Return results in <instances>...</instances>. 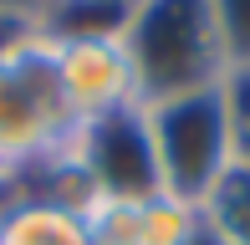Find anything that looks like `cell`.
I'll return each instance as SVG.
<instances>
[{
  "mask_svg": "<svg viewBox=\"0 0 250 245\" xmlns=\"http://www.w3.org/2000/svg\"><path fill=\"white\" fill-rule=\"evenodd\" d=\"M123 51L138 82V107L220 87L230 77V51L209 0H133L123 20Z\"/></svg>",
  "mask_w": 250,
  "mask_h": 245,
  "instance_id": "6da1fadb",
  "label": "cell"
},
{
  "mask_svg": "<svg viewBox=\"0 0 250 245\" xmlns=\"http://www.w3.org/2000/svg\"><path fill=\"white\" fill-rule=\"evenodd\" d=\"M77 118L56 82V51L36 26L0 51V174L21 184L36 163L66 148Z\"/></svg>",
  "mask_w": 250,
  "mask_h": 245,
  "instance_id": "7a4b0ae2",
  "label": "cell"
},
{
  "mask_svg": "<svg viewBox=\"0 0 250 245\" xmlns=\"http://www.w3.org/2000/svg\"><path fill=\"white\" fill-rule=\"evenodd\" d=\"M158 163V189L184 204H204L209 189L235 169V128H230V92L199 87L143 107Z\"/></svg>",
  "mask_w": 250,
  "mask_h": 245,
  "instance_id": "3957f363",
  "label": "cell"
},
{
  "mask_svg": "<svg viewBox=\"0 0 250 245\" xmlns=\"http://www.w3.org/2000/svg\"><path fill=\"white\" fill-rule=\"evenodd\" d=\"M66 153L82 169V179L92 184V199H153V194H164L143 107H123V113L77 122V133L66 138Z\"/></svg>",
  "mask_w": 250,
  "mask_h": 245,
  "instance_id": "277c9868",
  "label": "cell"
},
{
  "mask_svg": "<svg viewBox=\"0 0 250 245\" xmlns=\"http://www.w3.org/2000/svg\"><path fill=\"white\" fill-rule=\"evenodd\" d=\"M56 51V82L77 122H92L123 107H138V82H133L123 36H87V41H51Z\"/></svg>",
  "mask_w": 250,
  "mask_h": 245,
  "instance_id": "5b68a950",
  "label": "cell"
},
{
  "mask_svg": "<svg viewBox=\"0 0 250 245\" xmlns=\"http://www.w3.org/2000/svg\"><path fill=\"white\" fill-rule=\"evenodd\" d=\"M0 245H97V240L87 230V215L16 189V199L0 215Z\"/></svg>",
  "mask_w": 250,
  "mask_h": 245,
  "instance_id": "8992f818",
  "label": "cell"
},
{
  "mask_svg": "<svg viewBox=\"0 0 250 245\" xmlns=\"http://www.w3.org/2000/svg\"><path fill=\"white\" fill-rule=\"evenodd\" d=\"M199 220L225 245H250V169L245 163H235V169L209 189V199L199 204Z\"/></svg>",
  "mask_w": 250,
  "mask_h": 245,
  "instance_id": "52a82bcc",
  "label": "cell"
},
{
  "mask_svg": "<svg viewBox=\"0 0 250 245\" xmlns=\"http://www.w3.org/2000/svg\"><path fill=\"white\" fill-rule=\"evenodd\" d=\"M199 230V204L174 194H153L138 204V245H184Z\"/></svg>",
  "mask_w": 250,
  "mask_h": 245,
  "instance_id": "ba28073f",
  "label": "cell"
},
{
  "mask_svg": "<svg viewBox=\"0 0 250 245\" xmlns=\"http://www.w3.org/2000/svg\"><path fill=\"white\" fill-rule=\"evenodd\" d=\"M209 5L230 51V72H250V0H209Z\"/></svg>",
  "mask_w": 250,
  "mask_h": 245,
  "instance_id": "9c48e42d",
  "label": "cell"
},
{
  "mask_svg": "<svg viewBox=\"0 0 250 245\" xmlns=\"http://www.w3.org/2000/svg\"><path fill=\"white\" fill-rule=\"evenodd\" d=\"M230 92V128H235V163L250 169V72H230L225 77Z\"/></svg>",
  "mask_w": 250,
  "mask_h": 245,
  "instance_id": "30bf717a",
  "label": "cell"
},
{
  "mask_svg": "<svg viewBox=\"0 0 250 245\" xmlns=\"http://www.w3.org/2000/svg\"><path fill=\"white\" fill-rule=\"evenodd\" d=\"M41 10L46 0H0V20H21V26H36Z\"/></svg>",
  "mask_w": 250,
  "mask_h": 245,
  "instance_id": "8fae6325",
  "label": "cell"
},
{
  "mask_svg": "<svg viewBox=\"0 0 250 245\" xmlns=\"http://www.w3.org/2000/svg\"><path fill=\"white\" fill-rule=\"evenodd\" d=\"M26 31H31V26H21V20H0V51H5L16 36H26Z\"/></svg>",
  "mask_w": 250,
  "mask_h": 245,
  "instance_id": "7c38bea8",
  "label": "cell"
},
{
  "mask_svg": "<svg viewBox=\"0 0 250 245\" xmlns=\"http://www.w3.org/2000/svg\"><path fill=\"white\" fill-rule=\"evenodd\" d=\"M184 245H225V240H220V235H214V230H209V225H204V220H199V230H194V235H189Z\"/></svg>",
  "mask_w": 250,
  "mask_h": 245,
  "instance_id": "4fadbf2b",
  "label": "cell"
},
{
  "mask_svg": "<svg viewBox=\"0 0 250 245\" xmlns=\"http://www.w3.org/2000/svg\"><path fill=\"white\" fill-rule=\"evenodd\" d=\"M10 199H16V184H10L5 174H0V215H5V204H10Z\"/></svg>",
  "mask_w": 250,
  "mask_h": 245,
  "instance_id": "5bb4252c",
  "label": "cell"
}]
</instances>
